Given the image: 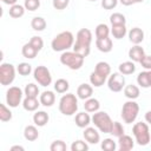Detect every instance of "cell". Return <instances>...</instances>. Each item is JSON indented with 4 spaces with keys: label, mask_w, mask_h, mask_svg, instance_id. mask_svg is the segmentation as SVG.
Segmentation results:
<instances>
[{
    "label": "cell",
    "mask_w": 151,
    "mask_h": 151,
    "mask_svg": "<svg viewBox=\"0 0 151 151\" xmlns=\"http://www.w3.org/2000/svg\"><path fill=\"white\" fill-rule=\"evenodd\" d=\"M73 44H74L73 34L70 31H64L53 38L51 42V47L54 52H65L68 48H71Z\"/></svg>",
    "instance_id": "cell-1"
},
{
    "label": "cell",
    "mask_w": 151,
    "mask_h": 151,
    "mask_svg": "<svg viewBox=\"0 0 151 151\" xmlns=\"http://www.w3.org/2000/svg\"><path fill=\"white\" fill-rule=\"evenodd\" d=\"M59 111L64 116H73L78 111V99L73 93L64 94L59 100Z\"/></svg>",
    "instance_id": "cell-2"
},
{
    "label": "cell",
    "mask_w": 151,
    "mask_h": 151,
    "mask_svg": "<svg viewBox=\"0 0 151 151\" xmlns=\"http://www.w3.org/2000/svg\"><path fill=\"white\" fill-rule=\"evenodd\" d=\"M132 133L136 138V142L138 145L140 146H145L150 143L151 140V134H150V130H149V125L146 123L139 122L136 123L132 127Z\"/></svg>",
    "instance_id": "cell-3"
},
{
    "label": "cell",
    "mask_w": 151,
    "mask_h": 151,
    "mask_svg": "<svg viewBox=\"0 0 151 151\" xmlns=\"http://www.w3.org/2000/svg\"><path fill=\"white\" fill-rule=\"evenodd\" d=\"M84 59L85 58L83 55L78 54L74 51H65L60 55V63L71 70H79L84 65Z\"/></svg>",
    "instance_id": "cell-4"
},
{
    "label": "cell",
    "mask_w": 151,
    "mask_h": 151,
    "mask_svg": "<svg viewBox=\"0 0 151 151\" xmlns=\"http://www.w3.org/2000/svg\"><path fill=\"white\" fill-rule=\"evenodd\" d=\"M92 122H93L94 126L100 132H104V133H110L111 132L113 122L106 112H103V111L94 112V114L92 116Z\"/></svg>",
    "instance_id": "cell-5"
},
{
    "label": "cell",
    "mask_w": 151,
    "mask_h": 151,
    "mask_svg": "<svg viewBox=\"0 0 151 151\" xmlns=\"http://www.w3.org/2000/svg\"><path fill=\"white\" fill-rule=\"evenodd\" d=\"M138 113H139V105L134 100L130 99L122 107V118L126 124H132L137 119Z\"/></svg>",
    "instance_id": "cell-6"
},
{
    "label": "cell",
    "mask_w": 151,
    "mask_h": 151,
    "mask_svg": "<svg viewBox=\"0 0 151 151\" xmlns=\"http://www.w3.org/2000/svg\"><path fill=\"white\" fill-rule=\"evenodd\" d=\"M15 78V68L12 64L2 63L0 65V84L2 86L11 85Z\"/></svg>",
    "instance_id": "cell-7"
},
{
    "label": "cell",
    "mask_w": 151,
    "mask_h": 151,
    "mask_svg": "<svg viewBox=\"0 0 151 151\" xmlns=\"http://www.w3.org/2000/svg\"><path fill=\"white\" fill-rule=\"evenodd\" d=\"M33 77H34L35 81H37L39 85L44 86V87L51 85V83H52V76H51L50 70H48L46 66H42V65L37 66V67L34 68V71H33Z\"/></svg>",
    "instance_id": "cell-8"
},
{
    "label": "cell",
    "mask_w": 151,
    "mask_h": 151,
    "mask_svg": "<svg viewBox=\"0 0 151 151\" xmlns=\"http://www.w3.org/2000/svg\"><path fill=\"white\" fill-rule=\"evenodd\" d=\"M25 93L22 92V90L18 86H12L7 90L6 92V103L9 107H18L19 104L22 100V96Z\"/></svg>",
    "instance_id": "cell-9"
},
{
    "label": "cell",
    "mask_w": 151,
    "mask_h": 151,
    "mask_svg": "<svg viewBox=\"0 0 151 151\" xmlns=\"http://www.w3.org/2000/svg\"><path fill=\"white\" fill-rule=\"evenodd\" d=\"M107 86L112 92H120L125 87V78L120 72L112 73L107 79Z\"/></svg>",
    "instance_id": "cell-10"
},
{
    "label": "cell",
    "mask_w": 151,
    "mask_h": 151,
    "mask_svg": "<svg viewBox=\"0 0 151 151\" xmlns=\"http://www.w3.org/2000/svg\"><path fill=\"white\" fill-rule=\"evenodd\" d=\"M83 134H84L85 140H86L87 143H90V144H97V143H99V140H100L99 132H98L94 127H90V126L85 127Z\"/></svg>",
    "instance_id": "cell-11"
},
{
    "label": "cell",
    "mask_w": 151,
    "mask_h": 151,
    "mask_svg": "<svg viewBox=\"0 0 151 151\" xmlns=\"http://www.w3.org/2000/svg\"><path fill=\"white\" fill-rule=\"evenodd\" d=\"M76 41L77 42H80V44H84V45L91 46V42H92V32L88 28H81V29H79L78 33H77Z\"/></svg>",
    "instance_id": "cell-12"
},
{
    "label": "cell",
    "mask_w": 151,
    "mask_h": 151,
    "mask_svg": "<svg viewBox=\"0 0 151 151\" xmlns=\"http://www.w3.org/2000/svg\"><path fill=\"white\" fill-rule=\"evenodd\" d=\"M144 57H145L144 48L140 47L139 45H134L133 47H131V48L129 50V58H130L133 63H140Z\"/></svg>",
    "instance_id": "cell-13"
},
{
    "label": "cell",
    "mask_w": 151,
    "mask_h": 151,
    "mask_svg": "<svg viewBox=\"0 0 151 151\" xmlns=\"http://www.w3.org/2000/svg\"><path fill=\"white\" fill-rule=\"evenodd\" d=\"M118 146H119L120 151H130V150H132L133 146H134L132 137L124 133L123 136H120L118 138Z\"/></svg>",
    "instance_id": "cell-14"
},
{
    "label": "cell",
    "mask_w": 151,
    "mask_h": 151,
    "mask_svg": "<svg viewBox=\"0 0 151 151\" xmlns=\"http://www.w3.org/2000/svg\"><path fill=\"white\" fill-rule=\"evenodd\" d=\"M129 40L134 44V45H139L143 40H144V32L142 28L139 27H133L130 29L129 32Z\"/></svg>",
    "instance_id": "cell-15"
},
{
    "label": "cell",
    "mask_w": 151,
    "mask_h": 151,
    "mask_svg": "<svg viewBox=\"0 0 151 151\" xmlns=\"http://www.w3.org/2000/svg\"><path fill=\"white\" fill-rule=\"evenodd\" d=\"M96 46L97 48L103 53H109L112 51L113 42L111 38H104V39H96Z\"/></svg>",
    "instance_id": "cell-16"
},
{
    "label": "cell",
    "mask_w": 151,
    "mask_h": 151,
    "mask_svg": "<svg viewBox=\"0 0 151 151\" xmlns=\"http://www.w3.org/2000/svg\"><path fill=\"white\" fill-rule=\"evenodd\" d=\"M92 94H93V88L88 84H80L77 88V96L79 99L86 100V99L91 98Z\"/></svg>",
    "instance_id": "cell-17"
},
{
    "label": "cell",
    "mask_w": 151,
    "mask_h": 151,
    "mask_svg": "<svg viewBox=\"0 0 151 151\" xmlns=\"http://www.w3.org/2000/svg\"><path fill=\"white\" fill-rule=\"evenodd\" d=\"M91 120H92V118H91L90 114L86 113V112H79V113L76 114V118H74L76 125H77L78 127H81V129L87 127V126L91 124Z\"/></svg>",
    "instance_id": "cell-18"
},
{
    "label": "cell",
    "mask_w": 151,
    "mask_h": 151,
    "mask_svg": "<svg viewBox=\"0 0 151 151\" xmlns=\"http://www.w3.org/2000/svg\"><path fill=\"white\" fill-rule=\"evenodd\" d=\"M40 104L44 105L45 107H50L55 103V94L52 91H44L40 94Z\"/></svg>",
    "instance_id": "cell-19"
},
{
    "label": "cell",
    "mask_w": 151,
    "mask_h": 151,
    "mask_svg": "<svg viewBox=\"0 0 151 151\" xmlns=\"http://www.w3.org/2000/svg\"><path fill=\"white\" fill-rule=\"evenodd\" d=\"M140 94V91H139V87L137 85H133V84H130V85H126L124 87V96L131 100H134L139 97Z\"/></svg>",
    "instance_id": "cell-20"
},
{
    "label": "cell",
    "mask_w": 151,
    "mask_h": 151,
    "mask_svg": "<svg viewBox=\"0 0 151 151\" xmlns=\"http://www.w3.org/2000/svg\"><path fill=\"white\" fill-rule=\"evenodd\" d=\"M40 105V100H38V98H29V97H26L24 100H22V107L28 111V112H33L35 110H38Z\"/></svg>",
    "instance_id": "cell-21"
},
{
    "label": "cell",
    "mask_w": 151,
    "mask_h": 151,
    "mask_svg": "<svg viewBox=\"0 0 151 151\" xmlns=\"http://www.w3.org/2000/svg\"><path fill=\"white\" fill-rule=\"evenodd\" d=\"M50 120V117H48V113H46L45 111H37L33 116V123L37 125V126H45Z\"/></svg>",
    "instance_id": "cell-22"
},
{
    "label": "cell",
    "mask_w": 151,
    "mask_h": 151,
    "mask_svg": "<svg viewBox=\"0 0 151 151\" xmlns=\"http://www.w3.org/2000/svg\"><path fill=\"white\" fill-rule=\"evenodd\" d=\"M24 137L26 140L28 142H34L38 139L39 137V132H38V129L34 126V125H27L24 130Z\"/></svg>",
    "instance_id": "cell-23"
},
{
    "label": "cell",
    "mask_w": 151,
    "mask_h": 151,
    "mask_svg": "<svg viewBox=\"0 0 151 151\" xmlns=\"http://www.w3.org/2000/svg\"><path fill=\"white\" fill-rule=\"evenodd\" d=\"M118 70L122 74L129 76V74H132L136 71V65H134L133 61H124L118 66Z\"/></svg>",
    "instance_id": "cell-24"
},
{
    "label": "cell",
    "mask_w": 151,
    "mask_h": 151,
    "mask_svg": "<svg viewBox=\"0 0 151 151\" xmlns=\"http://www.w3.org/2000/svg\"><path fill=\"white\" fill-rule=\"evenodd\" d=\"M100 107V104H99V100L96 99V98H88L85 100V104H84V109L86 112H97Z\"/></svg>",
    "instance_id": "cell-25"
},
{
    "label": "cell",
    "mask_w": 151,
    "mask_h": 151,
    "mask_svg": "<svg viewBox=\"0 0 151 151\" xmlns=\"http://www.w3.org/2000/svg\"><path fill=\"white\" fill-rule=\"evenodd\" d=\"M111 33L113 35V38L116 39H122L126 35L127 31H126V26L125 25H112L111 28Z\"/></svg>",
    "instance_id": "cell-26"
},
{
    "label": "cell",
    "mask_w": 151,
    "mask_h": 151,
    "mask_svg": "<svg viewBox=\"0 0 151 151\" xmlns=\"http://www.w3.org/2000/svg\"><path fill=\"white\" fill-rule=\"evenodd\" d=\"M21 53H22V55H24L25 58H27V59H33V58L37 57L38 51H37V48H34L29 42H27V44H25V45L22 46Z\"/></svg>",
    "instance_id": "cell-27"
},
{
    "label": "cell",
    "mask_w": 151,
    "mask_h": 151,
    "mask_svg": "<svg viewBox=\"0 0 151 151\" xmlns=\"http://www.w3.org/2000/svg\"><path fill=\"white\" fill-rule=\"evenodd\" d=\"M105 81H106V77L99 74V73L96 72V71H93V72L90 74V83H91L93 86H96V87H100L101 85H104Z\"/></svg>",
    "instance_id": "cell-28"
},
{
    "label": "cell",
    "mask_w": 151,
    "mask_h": 151,
    "mask_svg": "<svg viewBox=\"0 0 151 151\" xmlns=\"http://www.w3.org/2000/svg\"><path fill=\"white\" fill-rule=\"evenodd\" d=\"M46 25H47L46 20L44 18H41V17H34L32 19V21H31V27L34 31H38V32L44 31L46 28Z\"/></svg>",
    "instance_id": "cell-29"
},
{
    "label": "cell",
    "mask_w": 151,
    "mask_h": 151,
    "mask_svg": "<svg viewBox=\"0 0 151 151\" xmlns=\"http://www.w3.org/2000/svg\"><path fill=\"white\" fill-rule=\"evenodd\" d=\"M25 6L22 5H12L11 8H9V17L14 18V19H18V18H21L24 14H25Z\"/></svg>",
    "instance_id": "cell-30"
},
{
    "label": "cell",
    "mask_w": 151,
    "mask_h": 151,
    "mask_svg": "<svg viewBox=\"0 0 151 151\" xmlns=\"http://www.w3.org/2000/svg\"><path fill=\"white\" fill-rule=\"evenodd\" d=\"M72 48H73L74 52H77L78 54L83 55L84 58L87 57L90 54V52H91V47L88 45H84V44H80V42H77V41L73 44V47Z\"/></svg>",
    "instance_id": "cell-31"
},
{
    "label": "cell",
    "mask_w": 151,
    "mask_h": 151,
    "mask_svg": "<svg viewBox=\"0 0 151 151\" xmlns=\"http://www.w3.org/2000/svg\"><path fill=\"white\" fill-rule=\"evenodd\" d=\"M94 71L107 78L110 76V73H111V66L107 63H105V61H99V63H97Z\"/></svg>",
    "instance_id": "cell-32"
},
{
    "label": "cell",
    "mask_w": 151,
    "mask_h": 151,
    "mask_svg": "<svg viewBox=\"0 0 151 151\" xmlns=\"http://www.w3.org/2000/svg\"><path fill=\"white\" fill-rule=\"evenodd\" d=\"M110 34V28L106 24H99L96 27V38L97 39H104L107 38Z\"/></svg>",
    "instance_id": "cell-33"
},
{
    "label": "cell",
    "mask_w": 151,
    "mask_h": 151,
    "mask_svg": "<svg viewBox=\"0 0 151 151\" xmlns=\"http://www.w3.org/2000/svg\"><path fill=\"white\" fill-rule=\"evenodd\" d=\"M137 83L140 87L143 88H147L151 86L150 84V79H149V72L147 71H144V72H140L138 76H137Z\"/></svg>",
    "instance_id": "cell-34"
},
{
    "label": "cell",
    "mask_w": 151,
    "mask_h": 151,
    "mask_svg": "<svg viewBox=\"0 0 151 151\" xmlns=\"http://www.w3.org/2000/svg\"><path fill=\"white\" fill-rule=\"evenodd\" d=\"M24 93L26 97H29V98H38V94H39V87L33 84V83H29L25 86V90H24Z\"/></svg>",
    "instance_id": "cell-35"
},
{
    "label": "cell",
    "mask_w": 151,
    "mask_h": 151,
    "mask_svg": "<svg viewBox=\"0 0 151 151\" xmlns=\"http://www.w3.org/2000/svg\"><path fill=\"white\" fill-rule=\"evenodd\" d=\"M68 88H70V84L66 79L60 78L54 83V90L57 91V93H65Z\"/></svg>",
    "instance_id": "cell-36"
},
{
    "label": "cell",
    "mask_w": 151,
    "mask_h": 151,
    "mask_svg": "<svg viewBox=\"0 0 151 151\" xmlns=\"http://www.w3.org/2000/svg\"><path fill=\"white\" fill-rule=\"evenodd\" d=\"M11 119H12L11 110L5 104H0V120L1 122H8Z\"/></svg>",
    "instance_id": "cell-37"
},
{
    "label": "cell",
    "mask_w": 151,
    "mask_h": 151,
    "mask_svg": "<svg viewBox=\"0 0 151 151\" xmlns=\"http://www.w3.org/2000/svg\"><path fill=\"white\" fill-rule=\"evenodd\" d=\"M110 22H111V25H125L126 19H125L124 14H122V13H113L110 17Z\"/></svg>",
    "instance_id": "cell-38"
},
{
    "label": "cell",
    "mask_w": 151,
    "mask_h": 151,
    "mask_svg": "<svg viewBox=\"0 0 151 151\" xmlns=\"http://www.w3.org/2000/svg\"><path fill=\"white\" fill-rule=\"evenodd\" d=\"M113 137H117L119 138L120 136H123L125 133L124 131V126L119 123V122H113V125H112V129H111V132H110Z\"/></svg>",
    "instance_id": "cell-39"
},
{
    "label": "cell",
    "mask_w": 151,
    "mask_h": 151,
    "mask_svg": "<svg viewBox=\"0 0 151 151\" xmlns=\"http://www.w3.org/2000/svg\"><path fill=\"white\" fill-rule=\"evenodd\" d=\"M17 71L20 76H28L32 72V66L28 63H20L17 66Z\"/></svg>",
    "instance_id": "cell-40"
},
{
    "label": "cell",
    "mask_w": 151,
    "mask_h": 151,
    "mask_svg": "<svg viewBox=\"0 0 151 151\" xmlns=\"http://www.w3.org/2000/svg\"><path fill=\"white\" fill-rule=\"evenodd\" d=\"M101 149L104 151H114L117 149V144L113 139L111 138H106L101 142Z\"/></svg>",
    "instance_id": "cell-41"
},
{
    "label": "cell",
    "mask_w": 151,
    "mask_h": 151,
    "mask_svg": "<svg viewBox=\"0 0 151 151\" xmlns=\"http://www.w3.org/2000/svg\"><path fill=\"white\" fill-rule=\"evenodd\" d=\"M71 150L72 151H87L88 150V145L83 140H76V142L72 143Z\"/></svg>",
    "instance_id": "cell-42"
},
{
    "label": "cell",
    "mask_w": 151,
    "mask_h": 151,
    "mask_svg": "<svg viewBox=\"0 0 151 151\" xmlns=\"http://www.w3.org/2000/svg\"><path fill=\"white\" fill-rule=\"evenodd\" d=\"M29 44H31L34 48H37V51H38V52H39V51H41V50H42V47H44V40H42L40 37H37V35H34V37H32V38H31Z\"/></svg>",
    "instance_id": "cell-43"
},
{
    "label": "cell",
    "mask_w": 151,
    "mask_h": 151,
    "mask_svg": "<svg viewBox=\"0 0 151 151\" xmlns=\"http://www.w3.org/2000/svg\"><path fill=\"white\" fill-rule=\"evenodd\" d=\"M24 6H25L26 9L33 12V11H35L40 7V0H25Z\"/></svg>",
    "instance_id": "cell-44"
},
{
    "label": "cell",
    "mask_w": 151,
    "mask_h": 151,
    "mask_svg": "<svg viewBox=\"0 0 151 151\" xmlns=\"http://www.w3.org/2000/svg\"><path fill=\"white\" fill-rule=\"evenodd\" d=\"M51 151H65L66 150V144L63 140H54L51 146H50Z\"/></svg>",
    "instance_id": "cell-45"
},
{
    "label": "cell",
    "mask_w": 151,
    "mask_h": 151,
    "mask_svg": "<svg viewBox=\"0 0 151 151\" xmlns=\"http://www.w3.org/2000/svg\"><path fill=\"white\" fill-rule=\"evenodd\" d=\"M68 4H70V0H53V1H52L53 7H54L55 9H59V11L65 9V8L68 6Z\"/></svg>",
    "instance_id": "cell-46"
},
{
    "label": "cell",
    "mask_w": 151,
    "mask_h": 151,
    "mask_svg": "<svg viewBox=\"0 0 151 151\" xmlns=\"http://www.w3.org/2000/svg\"><path fill=\"white\" fill-rule=\"evenodd\" d=\"M118 5V0H101V7L104 9H113Z\"/></svg>",
    "instance_id": "cell-47"
},
{
    "label": "cell",
    "mask_w": 151,
    "mask_h": 151,
    "mask_svg": "<svg viewBox=\"0 0 151 151\" xmlns=\"http://www.w3.org/2000/svg\"><path fill=\"white\" fill-rule=\"evenodd\" d=\"M140 65L145 68V70H147V71H150L151 70V55H146L145 54V57L142 59V61H140Z\"/></svg>",
    "instance_id": "cell-48"
},
{
    "label": "cell",
    "mask_w": 151,
    "mask_h": 151,
    "mask_svg": "<svg viewBox=\"0 0 151 151\" xmlns=\"http://www.w3.org/2000/svg\"><path fill=\"white\" fill-rule=\"evenodd\" d=\"M119 1H120V4H122V5H124V6H130V5L134 4V1H133V0H119Z\"/></svg>",
    "instance_id": "cell-49"
},
{
    "label": "cell",
    "mask_w": 151,
    "mask_h": 151,
    "mask_svg": "<svg viewBox=\"0 0 151 151\" xmlns=\"http://www.w3.org/2000/svg\"><path fill=\"white\" fill-rule=\"evenodd\" d=\"M11 150H12V151H14V150H19V151H24L25 149H24V146H21V145H13V146L11 147Z\"/></svg>",
    "instance_id": "cell-50"
},
{
    "label": "cell",
    "mask_w": 151,
    "mask_h": 151,
    "mask_svg": "<svg viewBox=\"0 0 151 151\" xmlns=\"http://www.w3.org/2000/svg\"><path fill=\"white\" fill-rule=\"evenodd\" d=\"M145 120H146L149 124H151V111H147V112L145 113Z\"/></svg>",
    "instance_id": "cell-51"
},
{
    "label": "cell",
    "mask_w": 151,
    "mask_h": 151,
    "mask_svg": "<svg viewBox=\"0 0 151 151\" xmlns=\"http://www.w3.org/2000/svg\"><path fill=\"white\" fill-rule=\"evenodd\" d=\"M1 1H2L4 4H6V5H11V6H12V5H15L18 0H1Z\"/></svg>",
    "instance_id": "cell-52"
},
{
    "label": "cell",
    "mask_w": 151,
    "mask_h": 151,
    "mask_svg": "<svg viewBox=\"0 0 151 151\" xmlns=\"http://www.w3.org/2000/svg\"><path fill=\"white\" fill-rule=\"evenodd\" d=\"M134 1V4H139V2H143L144 0H133Z\"/></svg>",
    "instance_id": "cell-53"
},
{
    "label": "cell",
    "mask_w": 151,
    "mask_h": 151,
    "mask_svg": "<svg viewBox=\"0 0 151 151\" xmlns=\"http://www.w3.org/2000/svg\"><path fill=\"white\" fill-rule=\"evenodd\" d=\"M147 72H149V79H150V84H151V70L147 71Z\"/></svg>",
    "instance_id": "cell-54"
},
{
    "label": "cell",
    "mask_w": 151,
    "mask_h": 151,
    "mask_svg": "<svg viewBox=\"0 0 151 151\" xmlns=\"http://www.w3.org/2000/svg\"><path fill=\"white\" fill-rule=\"evenodd\" d=\"M90 1H97V0H90Z\"/></svg>",
    "instance_id": "cell-55"
}]
</instances>
